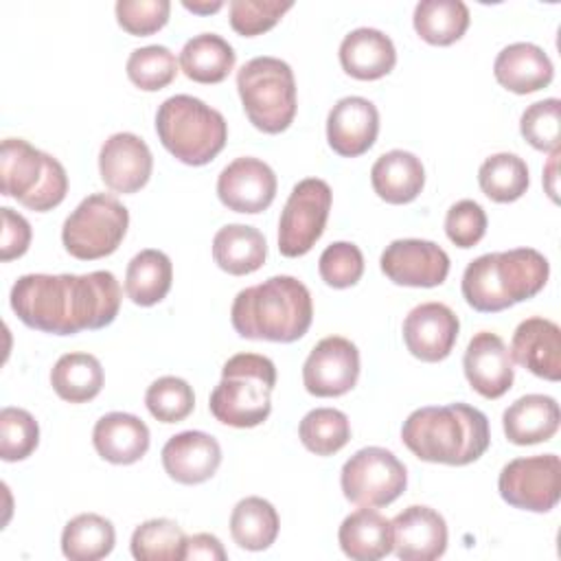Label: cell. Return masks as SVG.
I'll return each instance as SVG.
<instances>
[{
	"label": "cell",
	"mask_w": 561,
	"mask_h": 561,
	"mask_svg": "<svg viewBox=\"0 0 561 561\" xmlns=\"http://www.w3.org/2000/svg\"><path fill=\"white\" fill-rule=\"evenodd\" d=\"M237 90L248 121L263 134L285 131L296 116V79L287 61L254 57L237 72Z\"/></svg>",
	"instance_id": "ba28073f"
},
{
	"label": "cell",
	"mask_w": 561,
	"mask_h": 561,
	"mask_svg": "<svg viewBox=\"0 0 561 561\" xmlns=\"http://www.w3.org/2000/svg\"><path fill=\"white\" fill-rule=\"evenodd\" d=\"M561 101L543 99L528 105L519 118V131L526 142L539 151H559L561 145Z\"/></svg>",
	"instance_id": "b9f144b4"
},
{
	"label": "cell",
	"mask_w": 561,
	"mask_h": 561,
	"mask_svg": "<svg viewBox=\"0 0 561 561\" xmlns=\"http://www.w3.org/2000/svg\"><path fill=\"white\" fill-rule=\"evenodd\" d=\"M340 64L353 79L375 81L394 68L397 50L383 31L359 26L344 35L340 44Z\"/></svg>",
	"instance_id": "d4e9b609"
},
{
	"label": "cell",
	"mask_w": 561,
	"mask_h": 561,
	"mask_svg": "<svg viewBox=\"0 0 561 561\" xmlns=\"http://www.w3.org/2000/svg\"><path fill=\"white\" fill-rule=\"evenodd\" d=\"M101 362L90 353H66L50 370V386L68 403L92 401L103 388Z\"/></svg>",
	"instance_id": "1f68e13d"
},
{
	"label": "cell",
	"mask_w": 561,
	"mask_h": 561,
	"mask_svg": "<svg viewBox=\"0 0 561 561\" xmlns=\"http://www.w3.org/2000/svg\"><path fill=\"white\" fill-rule=\"evenodd\" d=\"M129 226V210L110 193H92L66 217L61 243L79 261H94L116 252Z\"/></svg>",
	"instance_id": "9c48e42d"
},
{
	"label": "cell",
	"mask_w": 561,
	"mask_h": 561,
	"mask_svg": "<svg viewBox=\"0 0 561 561\" xmlns=\"http://www.w3.org/2000/svg\"><path fill=\"white\" fill-rule=\"evenodd\" d=\"M221 465L217 438L199 430H186L171 436L162 447V467L180 484H202L210 480Z\"/></svg>",
	"instance_id": "44dd1931"
},
{
	"label": "cell",
	"mask_w": 561,
	"mask_h": 561,
	"mask_svg": "<svg viewBox=\"0 0 561 561\" xmlns=\"http://www.w3.org/2000/svg\"><path fill=\"white\" fill-rule=\"evenodd\" d=\"M447 239L458 248H473L486 232V213L473 199L456 202L445 215Z\"/></svg>",
	"instance_id": "bcb514c9"
},
{
	"label": "cell",
	"mask_w": 561,
	"mask_h": 561,
	"mask_svg": "<svg viewBox=\"0 0 561 561\" xmlns=\"http://www.w3.org/2000/svg\"><path fill=\"white\" fill-rule=\"evenodd\" d=\"M559 403L548 394H524L502 414V427L513 445H537L550 440L559 430Z\"/></svg>",
	"instance_id": "484cf974"
},
{
	"label": "cell",
	"mask_w": 561,
	"mask_h": 561,
	"mask_svg": "<svg viewBox=\"0 0 561 561\" xmlns=\"http://www.w3.org/2000/svg\"><path fill=\"white\" fill-rule=\"evenodd\" d=\"M331 202V186L320 178H305L291 188L278 219V250L283 256L296 259L316 245L324 232Z\"/></svg>",
	"instance_id": "8fae6325"
},
{
	"label": "cell",
	"mask_w": 561,
	"mask_h": 561,
	"mask_svg": "<svg viewBox=\"0 0 561 561\" xmlns=\"http://www.w3.org/2000/svg\"><path fill=\"white\" fill-rule=\"evenodd\" d=\"M511 357L533 375L561 379V329L557 322L535 316L517 324L511 342Z\"/></svg>",
	"instance_id": "7402d4cb"
},
{
	"label": "cell",
	"mask_w": 561,
	"mask_h": 561,
	"mask_svg": "<svg viewBox=\"0 0 561 561\" xmlns=\"http://www.w3.org/2000/svg\"><path fill=\"white\" fill-rule=\"evenodd\" d=\"M153 171V156L147 142L131 134H112L99 151V173L105 186L114 193L140 191Z\"/></svg>",
	"instance_id": "e0dca14e"
},
{
	"label": "cell",
	"mask_w": 561,
	"mask_h": 561,
	"mask_svg": "<svg viewBox=\"0 0 561 561\" xmlns=\"http://www.w3.org/2000/svg\"><path fill=\"white\" fill-rule=\"evenodd\" d=\"M379 134V112L373 101L364 96L340 99L327 116L329 147L342 158H357L366 153Z\"/></svg>",
	"instance_id": "ffe728a7"
},
{
	"label": "cell",
	"mask_w": 561,
	"mask_h": 561,
	"mask_svg": "<svg viewBox=\"0 0 561 561\" xmlns=\"http://www.w3.org/2000/svg\"><path fill=\"white\" fill-rule=\"evenodd\" d=\"M403 342L421 362H443L460 331L458 316L443 302H421L403 320Z\"/></svg>",
	"instance_id": "2e32d148"
},
{
	"label": "cell",
	"mask_w": 561,
	"mask_h": 561,
	"mask_svg": "<svg viewBox=\"0 0 561 561\" xmlns=\"http://www.w3.org/2000/svg\"><path fill=\"white\" fill-rule=\"evenodd\" d=\"M129 548L138 561H182L186 535L173 519L156 517L136 526Z\"/></svg>",
	"instance_id": "8d00e7d4"
},
{
	"label": "cell",
	"mask_w": 561,
	"mask_h": 561,
	"mask_svg": "<svg viewBox=\"0 0 561 561\" xmlns=\"http://www.w3.org/2000/svg\"><path fill=\"white\" fill-rule=\"evenodd\" d=\"M127 77L129 81L145 90V92H156L167 88L175 75H178V59L175 55L160 44L142 46L131 50L127 57Z\"/></svg>",
	"instance_id": "f35d334b"
},
{
	"label": "cell",
	"mask_w": 561,
	"mask_h": 561,
	"mask_svg": "<svg viewBox=\"0 0 561 561\" xmlns=\"http://www.w3.org/2000/svg\"><path fill=\"white\" fill-rule=\"evenodd\" d=\"M318 272L333 289L353 287L364 274V254L351 241H335L320 254Z\"/></svg>",
	"instance_id": "7bdbcfd3"
},
{
	"label": "cell",
	"mask_w": 561,
	"mask_h": 561,
	"mask_svg": "<svg viewBox=\"0 0 561 561\" xmlns=\"http://www.w3.org/2000/svg\"><path fill=\"white\" fill-rule=\"evenodd\" d=\"M550 276L548 259L535 248L489 252L462 272V296L480 313H497L537 296Z\"/></svg>",
	"instance_id": "277c9868"
},
{
	"label": "cell",
	"mask_w": 561,
	"mask_h": 561,
	"mask_svg": "<svg viewBox=\"0 0 561 561\" xmlns=\"http://www.w3.org/2000/svg\"><path fill=\"white\" fill-rule=\"evenodd\" d=\"M278 528L280 519L276 508L259 495L243 497L232 508L230 535L234 543L243 550H267L276 541Z\"/></svg>",
	"instance_id": "d6a6232c"
},
{
	"label": "cell",
	"mask_w": 561,
	"mask_h": 561,
	"mask_svg": "<svg viewBox=\"0 0 561 561\" xmlns=\"http://www.w3.org/2000/svg\"><path fill=\"white\" fill-rule=\"evenodd\" d=\"M116 530L110 519L96 513L72 517L61 533V552L70 561H99L114 550Z\"/></svg>",
	"instance_id": "e575fe53"
},
{
	"label": "cell",
	"mask_w": 561,
	"mask_h": 561,
	"mask_svg": "<svg viewBox=\"0 0 561 561\" xmlns=\"http://www.w3.org/2000/svg\"><path fill=\"white\" fill-rule=\"evenodd\" d=\"M267 256V241L263 232L245 224H228L213 237V259L219 270L232 276L256 272Z\"/></svg>",
	"instance_id": "f1b7e54d"
},
{
	"label": "cell",
	"mask_w": 561,
	"mask_h": 561,
	"mask_svg": "<svg viewBox=\"0 0 561 561\" xmlns=\"http://www.w3.org/2000/svg\"><path fill=\"white\" fill-rule=\"evenodd\" d=\"M173 283L171 259L162 250H140L125 272V291L134 305L153 307L169 294Z\"/></svg>",
	"instance_id": "f546056e"
},
{
	"label": "cell",
	"mask_w": 561,
	"mask_h": 561,
	"mask_svg": "<svg viewBox=\"0 0 561 561\" xmlns=\"http://www.w3.org/2000/svg\"><path fill=\"white\" fill-rule=\"evenodd\" d=\"M276 175L267 162L241 156L221 169L217 178V197L228 210L256 215L270 208L276 197Z\"/></svg>",
	"instance_id": "9a60e30c"
},
{
	"label": "cell",
	"mask_w": 561,
	"mask_h": 561,
	"mask_svg": "<svg viewBox=\"0 0 561 561\" xmlns=\"http://www.w3.org/2000/svg\"><path fill=\"white\" fill-rule=\"evenodd\" d=\"M478 184L482 193L497 204L515 202L526 193L530 184L528 167L517 153H493L480 164Z\"/></svg>",
	"instance_id": "d590c367"
},
{
	"label": "cell",
	"mask_w": 561,
	"mask_h": 561,
	"mask_svg": "<svg viewBox=\"0 0 561 561\" xmlns=\"http://www.w3.org/2000/svg\"><path fill=\"white\" fill-rule=\"evenodd\" d=\"M313 320V302L305 283L280 274L241 289L230 307V322L245 340L289 344L300 340Z\"/></svg>",
	"instance_id": "3957f363"
},
{
	"label": "cell",
	"mask_w": 561,
	"mask_h": 561,
	"mask_svg": "<svg viewBox=\"0 0 561 561\" xmlns=\"http://www.w3.org/2000/svg\"><path fill=\"white\" fill-rule=\"evenodd\" d=\"M340 486L344 497L357 506H388L405 491L408 469L390 449L364 447L344 462Z\"/></svg>",
	"instance_id": "30bf717a"
},
{
	"label": "cell",
	"mask_w": 561,
	"mask_h": 561,
	"mask_svg": "<svg viewBox=\"0 0 561 561\" xmlns=\"http://www.w3.org/2000/svg\"><path fill=\"white\" fill-rule=\"evenodd\" d=\"M13 313L28 327L53 335L96 331L114 322L121 285L107 270L88 274H24L9 294Z\"/></svg>",
	"instance_id": "6da1fadb"
},
{
	"label": "cell",
	"mask_w": 561,
	"mask_h": 561,
	"mask_svg": "<svg viewBox=\"0 0 561 561\" xmlns=\"http://www.w3.org/2000/svg\"><path fill=\"white\" fill-rule=\"evenodd\" d=\"M274 386L276 366L270 357L237 353L224 364L221 379L210 392V414L230 427H256L272 412Z\"/></svg>",
	"instance_id": "5b68a950"
},
{
	"label": "cell",
	"mask_w": 561,
	"mask_h": 561,
	"mask_svg": "<svg viewBox=\"0 0 561 561\" xmlns=\"http://www.w3.org/2000/svg\"><path fill=\"white\" fill-rule=\"evenodd\" d=\"M116 22L129 35H151L169 22L171 2L169 0H118Z\"/></svg>",
	"instance_id": "f6af8a7d"
},
{
	"label": "cell",
	"mask_w": 561,
	"mask_h": 561,
	"mask_svg": "<svg viewBox=\"0 0 561 561\" xmlns=\"http://www.w3.org/2000/svg\"><path fill=\"white\" fill-rule=\"evenodd\" d=\"M2 215V237H0V259L13 261L20 259L28 245H31V224L26 221V217H22L20 213H15L9 206L0 208Z\"/></svg>",
	"instance_id": "7dc6e473"
},
{
	"label": "cell",
	"mask_w": 561,
	"mask_h": 561,
	"mask_svg": "<svg viewBox=\"0 0 561 561\" xmlns=\"http://www.w3.org/2000/svg\"><path fill=\"white\" fill-rule=\"evenodd\" d=\"M557 158H559V151H552L550 160L543 169V184H546V191L552 202H557Z\"/></svg>",
	"instance_id": "681fc988"
},
{
	"label": "cell",
	"mask_w": 561,
	"mask_h": 561,
	"mask_svg": "<svg viewBox=\"0 0 561 561\" xmlns=\"http://www.w3.org/2000/svg\"><path fill=\"white\" fill-rule=\"evenodd\" d=\"M182 7L184 9H188V11H193V13H199V15H208V13H215V11H219L221 7H224V2L221 0H206V2H191V0H182Z\"/></svg>",
	"instance_id": "f907efd6"
},
{
	"label": "cell",
	"mask_w": 561,
	"mask_h": 561,
	"mask_svg": "<svg viewBox=\"0 0 561 561\" xmlns=\"http://www.w3.org/2000/svg\"><path fill=\"white\" fill-rule=\"evenodd\" d=\"M462 368L469 386L484 399H500L511 390L515 379L511 351L491 331H480L469 340Z\"/></svg>",
	"instance_id": "ac0fdd59"
},
{
	"label": "cell",
	"mask_w": 561,
	"mask_h": 561,
	"mask_svg": "<svg viewBox=\"0 0 561 561\" xmlns=\"http://www.w3.org/2000/svg\"><path fill=\"white\" fill-rule=\"evenodd\" d=\"M392 550L403 561H434L447 550V524L430 506L412 504L392 522Z\"/></svg>",
	"instance_id": "d6986e66"
},
{
	"label": "cell",
	"mask_w": 561,
	"mask_h": 561,
	"mask_svg": "<svg viewBox=\"0 0 561 561\" xmlns=\"http://www.w3.org/2000/svg\"><path fill=\"white\" fill-rule=\"evenodd\" d=\"M493 75L508 92L530 94L550 85L554 68L543 48L530 42H515L497 53Z\"/></svg>",
	"instance_id": "603a6c76"
},
{
	"label": "cell",
	"mask_w": 561,
	"mask_h": 561,
	"mask_svg": "<svg viewBox=\"0 0 561 561\" xmlns=\"http://www.w3.org/2000/svg\"><path fill=\"white\" fill-rule=\"evenodd\" d=\"M370 184L383 202L410 204L419 197L425 184L423 162L403 149L386 151L375 160L370 169Z\"/></svg>",
	"instance_id": "4316f807"
},
{
	"label": "cell",
	"mask_w": 561,
	"mask_h": 561,
	"mask_svg": "<svg viewBox=\"0 0 561 561\" xmlns=\"http://www.w3.org/2000/svg\"><path fill=\"white\" fill-rule=\"evenodd\" d=\"M381 272L403 287H436L449 274L447 252L425 239H397L381 252Z\"/></svg>",
	"instance_id": "5bb4252c"
},
{
	"label": "cell",
	"mask_w": 561,
	"mask_h": 561,
	"mask_svg": "<svg viewBox=\"0 0 561 561\" xmlns=\"http://www.w3.org/2000/svg\"><path fill=\"white\" fill-rule=\"evenodd\" d=\"M342 552L355 561H377L392 552L390 522L375 508L362 506L346 515L337 530Z\"/></svg>",
	"instance_id": "83f0119b"
},
{
	"label": "cell",
	"mask_w": 561,
	"mask_h": 561,
	"mask_svg": "<svg viewBox=\"0 0 561 561\" xmlns=\"http://www.w3.org/2000/svg\"><path fill=\"white\" fill-rule=\"evenodd\" d=\"M401 440L419 460L465 467L489 449V419L469 403L425 405L403 421Z\"/></svg>",
	"instance_id": "7a4b0ae2"
},
{
	"label": "cell",
	"mask_w": 561,
	"mask_h": 561,
	"mask_svg": "<svg viewBox=\"0 0 561 561\" xmlns=\"http://www.w3.org/2000/svg\"><path fill=\"white\" fill-rule=\"evenodd\" d=\"M184 559H206V561H226L228 554L221 546V541L210 533H197L193 537H186Z\"/></svg>",
	"instance_id": "c3c4849f"
},
{
	"label": "cell",
	"mask_w": 561,
	"mask_h": 561,
	"mask_svg": "<svg viewBox=\"0 0 561 561\" xmlns=\"http://www.w3.org/2000/svg\"><path fill=\"white\" fill-rule=\"evenodd\" d=\"M156 134L173 158L188 167H202L226 147L228 123L219 110L202 99L175 94L160 103Z\"/></svg>",
	"instance_id": "8992f818"
},
{
	"label": "cell",
	"mask_w": 561,
	"mask_h": 561,
	"mask_svg": "<svg viewBox=\"0 0 561 561\" xmlns=\"http://www.w3.org/2000/svg\"><path fill=\"white\" fill-rule=\"evenodd\" d=\"M497 491L513 508L548 513L561 497V460L557 454L515 458L497 478Z\"/></svg>",
	"instance_id": "7c38bea8"
},
{
	"label": "cell",
	"mask_w": 561,
	"mask_h": 561,
	"mask_svg": "<svg viewBox=\"0 0 561 561\" xmlns=\"http://www.w3.org/2000/svg\"><path fill=\"white\" fill-rule=\"evenodd\" d=\"M96 454L112 465H134L149 449V427L129 412L103 414L92 430Z\"/></svg>",
	"instance_id": "cb8c5ba5"
},
{
	"label": "cell",
	"mask_w": 561,
	"mask_h": 561,
	"mask_svg": "<svg viewBox=\"0 0 561 561\" xmlns=\"http://www.w3.org/2000/svg\"><path fill=\"white\" fill-rule=\"evenodd\" d=\"M414 31L432 46H449L469 28V7L462 0H421L412 15Z\"/></svg>",
	"instance_id": "836d02e7"
},
{
	"label": "cell",
	"mask_w": 561,
	"mask_h": 561,
	"mask_svg": "<svg viewBox=\"0 0 561 561\" xmlns=\"http://www.w3.org/2000/svg\"><path fill=\"white\" fill-rule=\"evenodd\" d=\"M145 405L160 423H180L193 412L195 394L182 377L164 375L147 388Z\"/></svg>",
	"instance_id": "ab89813d"
},
{
	"label": "cell",
	"mask_w": 561,
	"mask_h": 561,
	"mask_svg": "<svg viewBox=\"0 0 561 561\" xmlns=\"http://www.w3.org/2000/svg\"><path fill=\"white\" fill-rule=\"evenodd\" d=\"M359 377V351L342 337H322L302 366L305 390L313 397H342L355 388Z\"/></svg>",
	"instance_id": "4fadbf2b"
},
{
	"label": "cell",
	"mask_w": 561,
	"mask_h": 561,
	"mask_svg": "<svg viewBox=\"0 0 561 561\" xmlns=\"http://www.w3.org/2000/svg\"><path fill=\"white\" fill-rule=\"evenodd\" d=\"M39 443V425L28 410L2 408L0 412V458L18 462L28 458Z\"/></svg>",
	"instance_id": "60d3db41"
},
{
	"label": "cell",
	"mask_w": 561,
	"mask_h": 561,
	"mask_svg": "<svg viewBox=\"0 0 561 561\" xmlns=\"http://www.w3.org/2000/svg\"><path fill=\"white\" fill-rule=\"evenodd\" d=\"M234 48L217 33L191 37L180 53L182 72L197 83H221L234 68Z\"/></svg>",
	"instance_id": "4dcf8cb0"
},
{
	"label": "cell",
	"mask_w": 561,
	"mask_h": 561,
	"mask_svg": "<svg viewBox=\"0 0 561 561\" xmlns=\"http://www.w3.org/2000/svg\"><path fill=\"white\" fill-rule=\"evenodd\" d=\"M300 443L316 456H333L351 440V423L342 410H309L298 425Z\"/></svg>",
	"instance_id": "74e56055"
},
{
	"label": "cell",
	"mask_w": 561,
	"mask_h": 561,
	"mask_svg": "<svg viewBox=\"0 0 561 561\" xmlns=\"http://www.w3.org/2000/svg\"><path fill=\"white\" fill-rule=\"evenodd\" d=\"M0 188L4 197L18 199L24 208L46 213L64 202L68 175L50 153L39 151L24 138H4L0 147Z\"/></svg>",
	"instance_id": "52a82bcc"
},
{
	"label": "cell",
	"mask_w": 561,
	"mask_h": 561,
	"mask_svg": "<svg viewBox=\"0 0 561 561\" xmlns=\"http://www.w3.org/2000/svg\"><path fill=\"white\" fill-rule=\"evenodd\" d=\"M291 7V0H232L230 26L243 37H254L276 26Z\"/></svg>",
	"instance_id": "ee69618b"
}]
</instances>
